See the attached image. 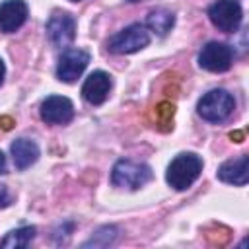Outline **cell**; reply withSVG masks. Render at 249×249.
Masks as SVG:
<instances>
[{
	"label": "cell",
	"mask_w": 249,
	"mask_h": 249,
	"mask_svg": "<svg viewBox=\"0 0 249 249\" xmlns=\"http://www.w3.org/2000/svg\"><path fill=\"white\" fill-rule=\"evenodd\" d=\"M200 171H202V160L196 154H179L177 158L171 160L165 179L169 187H173L175 191H185L198 179Z\"/></svg>",
	"instance_id": "6da1fadb"
},
{
	"label": "cell",
	"mask_w": 249,
	"mask_h": 249,
	"mask_svg": "<svg viewBox=\"0 0 249 249\" xmlns=\"http://www.w3.org/2000/svg\"><path fill=\"white\" fill-rule=\"evenodd\" d=\"M152 179V169L146 163L132 161V160H119L111 171V181L115 187L136 191L144 187Z\"/></svg>",
	"instance_id": "7a4b0ae2"
},
{
	"label": "cell",
	"mask_w": 249,
	"mask_h": 249,
	"mask_svg": "<svg viewBox=\"0 0 249 249\" xmlns=\"http://www.w3.org/2000/svg\"><path fill=\"white\" fill-rule=\"evenodd\" d=\"M233 107H235V101L231 93H228L226 89H212L202 95L196 109L202 119L210 123H220V121H226L233 113Z\"/></svg>",
	"instance_id": "3957f363"
},
{
	"label": "cell",
	"mask_w": 249,
	"mask_h": 249,
	"mask_svg": "<svg viewBox=\"0 0 249 249\" xmlns=\"http://www.w3.org/2000/svg\"><path fill=\"white\" fill-rule=\"evenodd\" d=\"M150 43L148 29L140 23H132L109 39V51L115 54H130L144 49Z\"/></svg>",
	"instance_id": "277c9868"
},
{
	"label": "cell",
	"mask_w": 249,
	"mask_h": 249,
	"mask_svg": "<svg viewBox=\"0 0 249 249\" xmlns=\"http://www.w3.org/2000/svg\"><path fill=\"white\" fill-rule=\"evenodd\" d=\"M208 18L216 29H220L224 33H231L239 27L243 12L235 0H216L208 8Z\"/></svg>",
	"instance_id": "5b68a950"
},
{
	"label": "cell",
	"mask_w": 249,
	"mask_h": 249,
	"mask_svg": "<svg viewBox=\"0 0 249 249\" xmlns=\"http://www.w3.org/2000/svg\"><path fill=\"white\" fill-rule=\"evenodd\" d=\"M231 58H233V51L230 45L220 41H210L202 47L198 54V64L208 72H226L231 66Z\"/></svg>",
	"instance_id": "8992f818"
},
{
	"label": "cell",
	"mask_w": 249,
	"mask_h": 249,
	"mask_svg": "<svg viewBox=\"0 0 249 249\" xmlns=\"http://www.w3.org/2000/svg\"><path fill=\"white\" fill-rule=\"evenodd\" d=\"M89 62V54L84 51V49H64V53L60 54L58 58V64H56V76L60 82H66V84H72L76 82L82 72L86 70Z\"/></svg>",
	"instance_id": "52a82bcc"
},
{
	"label": "cell",
	"mask_w": 249,
	"mask_h": 249,
	"mask_svg": "<svg viewBox=\"0 0 249 249\" xmlns=\"http://www.w3.org/2000/svg\"><path fill=\"white\" fill-rule=\"evenodd\" d=\"M47 35L54 47H66L76 37V21L64 12H56L47 21Z\"/></svg>",
	"instance_id": "ba28073f"
},
{
	"label": "cell",
	"mask_w": 249,
	"mask_h": 249,
	"mask_svg": "<svg viewBox=\"0 0 249 249\" xmlns=\"http://www.w3.org/2000/svg\"><path fill=\"white\" fill-rule=\"evenodd\" d=\"M74 117V105L64 95H49L41 103V119L49 124H66Z\"/></svg>",
	"instance_id": "9c48e42d"
},
{
	"label": "cell",
	"mask_w": 249,
	"mask_h": 249,
	"mask_svg": "<svg viewBox=\"0 0 249 249\" xmlns=\"http://www.w3.org/2000/svg\"><path fill=\"white\" fill-rule=\"evenodd\" d=\"M27 16L29 10L23 0H4L0 4V31L14 33L25 23Z\"/></svg>",
	"instance_id": "30bf717a"
},
{
	"label": "cell",
	"mask_w": 249,
	"mask_h": 249,
	"mask_svg": "<svg viewBox=\"0 0 249 249\" xmlns=\"http://www.w3.org/2000/svg\"><path fill=\"white\" fill-rule=\"evenodd\" d=\"M109 91H111V76L103 70L91 72L82 86V95L91 105H101L109 97Z\"/></svg>",
	"instance_id": "8fae6325"
},
{
	"label": "cell",
	"mask_w": 249,
	"mask_h": 249,
	"mask_svg": "<svg viewBox=\"0 0 249 249\" xmlns=\"http://www.w3.org/2000/svg\"><path fill=\"white\" fill-rule=\"evenodd\" d=\"M249 177V167H247V156H239L235 160H230L218 167V179L230 185H245Z\"/></svg>",
	"instance_id": "7c38bea8"
},
{
	"label": "cell",
	"mask_w": 249,
	"mask_h": 249,
	"mask_svg": "<svg viewBox=\"0 0 249 249\" xmlns=\"http://www.w3.org/2000/svg\"><path fill=\"white\" fill-rule=\"evenodd\" d=\"M10 150H12V158H14V163H16L18 169H27L39 158V146L29 138L14 140Z\"/></svg>",
	"instance_id": "4fadbf2b"
},
{
	"label": "cell",
	"mask_w": 249,
	"mask_h": 249,
	"mask_svg": "<svg viewBox=\"0 0 249 249\" xmlns=\"http://www.w3.org/2000/svg\"><path fill=\"white\" fill-rule=\"evenodd\" d=\"M173 23H175V16L171 12H167V10H154L146 18V25L150 27V31H154L160 37L167 35L171 31Z\"/></svg>",
	"instance_id": "5bb4252c"
},
{
	"label": "cell",
	"mask_w": 249,
	"mask_h": 249,
	"mask_svg": "<svg viewBox=\"0 0 249 249\" xmlns=\"http://www.w3.org/2000/svg\"><path fill=\"white\" fill-rule=\"evenodd\" d=\"M35 237V228L33 226H23V228H18L14 231H10L2 241H0V247H12V249H18V247H27Z\"/></svg>",
	"instance_id": "9a60e30c"
},
{
	"label": "cell",
	"mask_w": 249,
	"mask_h": 249,
	"mask_svg": "<svg viewBox=\"0 0 249 249\" xmlns=\"http://www.w3.org/2000/svg\"><path fill=\"white\" fill-rule=\"evenodd\" d=\"M115 237H117V230L115 228H101L99 231H95V235H91L89 241L84 243V247H89V245H93V247H105Z\"/></svg>",
	"instance_id": "2e32d148"
},
{
	"label": "cell",
	"mask_w": 249,
	"mask_h": 249,
	"mask_svg": "<svg viewBox=\"0 0 249 249\" xmlns=\"http://www.w3.org/2000/svg\"><path fill=\"white\" fill-rule=\"evenodd\" d=\"M12 202V195L8 193V187L6 185H0V208L8 206Z\"/></svg>",
	"instance_id": "e0dca14e"
},
{
	"label": "cell",
	"mask_w": 249,
	"mask_h": 249,
	"mask_svg": "<svg viewBox=\"0 0 249 249\" xmlns=\"http://www.w3.org/2000/svg\"><path fill=\"white\" fill-rule=\"evenodd\" d=\"M4 74H6V66H4V62H2V58H0V84L4 82Z\"/></svg>",
	"instance_id": "ac0fdd59"
},
{
	"label": "cell",
	"mask_w": 249,
	"mask_h": 249,
	"mask_svg": "<svg viewBox=\"0 0 249 249\" xmlns=\"http://www.w3.org/2000/svg\"><path fill=\"white\" fill-rule=\"evenodd\" d=\"M4 165H6V156H4L2 152H0V171L4 169Z\"/></svg>",
	"instance_id": "d6986e66"
},
{
	"label": "cell",
	"mask_w": 249,
	"mask_h": 249,
	"mask_svg": "<svg viewBox=\"0 0 249 249\" xmlns=\"http://www.w3.org/2000/svg\"><path fill=\"white\" fill-rule=\"evenodd\" d=\"M128 2H140V0H128Z\"/></svg>",
	"instance_id": "ffe728a7"
},
{
	"label": "cell",
	"mask_w": 249,
	"mask_h": 249,
	"mask_svg": "<svg viewBox=\"0 0 249 249\" xmlns=\"http://www.w3.org/2000/svg\"><path fill=\"white\" fill-rule=\"evenodd\" d=\"M70 2H80V0H70Z\"/></svg>",
	"instance_id": "44dd1931"
}]
</instances>
